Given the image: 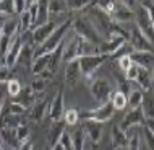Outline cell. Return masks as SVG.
Segmentation results:
<instances>
[{"mask_svg": "<svg viewBox=\"0 0 154 150\" xmlns=\"http://www.w3.org/2000/svg\"><path fill=\"white\" fill-rule=\"evenodd\" d=\"M91 54H96V46L88 43L85 38L75 34L72 39L63 46V56H62V60L68 64V62H72V60H78L80 57L91 56Z\"/></svg>", "mask_w": 154, "mask_h": 150, "instance_id": "6da1fadb", "label": "cell"}, {"mask_svg": "<svg viewBox=\"0 0 154 150\" xmlns=\"http://www.w3.org/2000/svg\"><path fill=\"white\" fill-rule=\"evenodd\" d=\"M70 28H72V18H68V20H65L63 23H60L59 26L54 30L52 34L49 36L42 44L36 46V49H34V59H36V57L45 56V54H51V52L55 51V49L59 47L62 43H63V38H65L66 33H68Z\"/></svg>", "mask_w": 154, "mask_h": 150, "instance_id": "7a4b0ae2", "label": "cell"}, {"mask_svg": "<svg viewBox=\"0 0 154 150\" xmlns=\"http://www.w3.org/2000/svg\"><path fill=\"white\" fill-rule=\"evenodd\" d=\"M85 16L91 21V24L96 28V31L102 36V39H107L112 33V26H114V21L106 11H102L99 7H96L94 3L89 5L88 8H85Z\"/></svg>", "mask_w": 154, "mask_h": 150, "instance_id": "3957f363", "label": "cell"}, {"mask_svg": "<svg viewBox=\"0 0 154 150\" xmlns=\"http://www.w3.org/2000/svg\"><path fill=\"white\" fill-rule=\"evenodd\" d=\"M72 28H73L75 34L85 38L88 43H91L93 46H96V47L102 43V36L96 31V28L91 24V21L86 18L85 15L76 16V18H72Z\"/></svg>", "mask_w": 154, "mask_h": 150, "instance_id": "277c9868", "label": "cell"}, {"mask_svg": "<svg viewBox=\"0 0 154 150\" xmlns=\"http://www.w3.org/2000/svg\"><path fill=\"white\" fill-rule=\"evenodd\" d=\"M89 91L93 95V98L97 101V105H104V103L110 101L114 88H112V83L107 78L97 77L89 83Z\"/></svg>", "mask_w": 154, "mask_h": 150, "instance_id": "5b68a950", "label": "cell"}, {"mask_svg": "<svg viewBox=\"0 0 154 150\" xmlns=\"http://www.w3.org/2000/svg\"><path fill=\"white\" fill-rule=\"evenodd\" d=\"M115 114V109L114 106H112L110 101L104 103V105H99L97 108H94V109H85L80 112V119L83 121H96V122H107V121H110L114 118Z\"/></svg>", "mask_w": 154, "mask_h": 150, "instance_id": "8992f818", "label": "cell"}, {"mask_svg": "<svg viewBox=\"0 0 154 150\" xmlns=\"http://www.w3.org/2000/svg\"><path fill=\"white\" fill-rule=\"evenodd\" d=\"M109 57L102 56V54H91V56H83L78 59L80 62V70H81V77H85L86 80H89L91 77L96 73L101 65L106 62Z\"/></svg>", "mask_w": 154, "mask_h": 150, "instance_id": "52a82bcc", "label": "cell"}, {"mask_svg": "<svg viewBox=\"0 0 154 150\" xmlns=\"http://www.w3.org/2000/svg\"><path fill=\"white\" fill-rule=\"evenodd\" d=\"M133 20H135L136 28H138L151 43H154V26H152V21H151V18H149L146 8L143 5H138L135 8V18Z\"/></svg>", "mask_w": 154, "mask_h": 150, "instance_id": "ba28073f", "label": "cell"}, {"mask_svg": "<svg viewBox=\"0 0 154 150\" xmlns=\"http://www.w3.org/2000/svg\"><path fill=\"white\" fill-rule=\"evenodd\" d=\"M128 44L131 46L133 51H140V52H154V46H152V43L138 30V28H136V24H133L131 30H130Z\"/></svg>", "mask_w": 154, "mask_h": 150, "instance_id": "9c48e42d", "label": "cell"}, {"mask_svg": "<svg viewBox=\"0 0 154 150\" xmlns=\"http://www.w3.org/2000/svg\"><path fill=\"white\" fill-rule=\"evenodd\" d=\"M125 43H127L125 38L110 36V38H107V39H102V43L96 47V54H102V56H106V57H110V56H114Z\"/></svg>", "mask_w": 154, "mask_h": 150, "instance_id": "30bf717a", "label": "cell"}, {"mask_svg": "<svg viewBox=\"0 0 154 150\" xmlns=\"http://www.w3.org/2000/svg\"><path fill=\"white\" fill-rule=\"evenodd\" d=\"M144 122H146V118H144L143 109H141V108H136V109H130L125 114V118L122 119V122H120L119 127L127 132L128 129H131V127H143Z\"/></svg>", "mask_w": 154, "mask_h": 150, "instance_id": "8fae6325", "label": "cell"}, {"mask_svg": "<svg viewBox=\"0 0 154 150\" xmlns=\"http://www.w3.org/2000/svg\"><path fill=\"white\" fill-rule=\"evenodd\" d=\"M49 118L52 122L55 121H62L63 119V88H59L55 93V96H52L51 103H49Z\"/></svg>", "mask_w": 154, "mask_h": 150, "instance_id": "7c38bea8", "label": "cell"}, {"mask_svg": "<svg viewBox=\"0 0 154 150\" xmlns=\"http://www.w3.org/2000/svg\"><path fill=\"white\" fill-rule=\"evenodd\" d=\"M60 23H57L55 20H49L47 23L41 24V26H36L34 30H32V39H34V44H42L45 39H47L49 36L54 33L57 26H59Z\"/></svg>", "mask_w": 154, "mask_h": 150, "instance_id": "4fadbf2b", "label": "cell"}, {"mask_svg": "<svg viewBox=\"0 0 154 150\" xmlns=\"http://www.w3.org/2000/svg\"><path fill=\"white\" fill-rule=\"evenodd\" d=\"M83 131L86 137L91 140V144H99L102 139V124L96 122V121H83Z\"/></svg>", "mask_w": 154, "mask_h": 150, "instance_id": "5bb4252c", "label": "cell"}, {"mask_svg": "<svg viewBox=\"0 0 154 150\" xmlns=\"http://www.w3.org/2000/svg\"><path fill=\"white\" fill-rule=\"evenodd\" d=\"M81 78V70H80V62L78 60H72L66 64V69H65V78L63 82L66 83V86L73 88V86L78 85Z\"/></svg>", "mask_w": 154, "mask_h": 150, "instance_id": "9a60e30c", "label": "cell"}, {"mask_svg": "<svg viewBox=\"0 0 154 150\" xmlns=\"http://www.w3.org/2000/svg\"><path fill=\"white\" fill-rule=\"evenodd\" d=\"M21 47H23V44H21V41H20V36H15L13 39H11V44H10V47H8L5 57H3V64L8 65V67L16 65V60H18V56H20V52H21Z\"/></svg>", "mask_w": 154, "mask_h": 150, "instance_id": "2e32d148", "label": "cell"}, {"mask_svg": "<svg viewBox=\"0 0 154 150\" xmlns=\"http://www.w3.org/2000/svg\"><path fill=\"white\" fill-rule=\"evenodd\" d=\"M49 103H51V99L36 101L34 105L29 108V111H28V119L32 121V122H41L42 118L45 116V112L49 111Z\"/></svg>", "mask_w": 154, "mask_h": 150, "instance_id": "e0dca14e", "label": "cell"}, {"mask_svg": "<svg viewBox=\"0 0 154 150\" xmlns=\"http://www.w3.org/2000/svg\"><path fill=\"white\" fill-rule=\"evenodd\" d=\"M130 59L138 67H144L148 70H154V52H140L133 51L130 54Z\"/></svg>", "mask_w": 154, "mask_h": 150, "instance_id": "ac0fdd59", "label": "cell"}, {"mask_svg": "<svg viewBox=\"0 0 154 150\" xmlns=\"http://www.w3.org/2000/svg\"><path fill=\"white\" fill-rule=\"evenodd\" d=\"M110 18H112V21L117 23V24L125 23V21H131V20L135 18V11L119 2V5L115 7V10L110 13Z\"/></svg>", "mask_w": 154, "mask_h": 150, "instance_id": "d6986e66", "label": "cell"}, {"mask_svg": "<svg viewBox=\"0 0 154 150\" xmlns=\"http://www.w3.org/2000/svg\"><path fill=\"white\" fill-rule=\"evenodd\" d=\"M65 132V122L63 121H55L52 122L51 129H49V135H47V144H49V148L54 147L57 142H59L60 135Z\"/></svg>", "mask_w": 154, "mask_h": 150, "instance_id": "ffe728a7", "label": "cell"}, {"mask_svg": "<svg viewBox=\"0 0 154 150\" xmlns=\"http://www.w3.org/2000/svg\"><path fill=\"white\" fill-rule=\"evenodd\" d=\"M110 142L114 148H125L128 144V135L127 132L122 131L119 126L112 127V134H110Z\"/></svg>", "mask_w": 154, "mask_h": 150, "instance_id": "44dd1931", "label": "cell"}, {"mask_svg": "<svg viewBox=\"0 0 154 150\" xmlns=\"http://www.w3.org/2000/svg\"><path fill=\"white\" fill-rule=\"evenodd\" d=\"M136 83L143 88V91H149L152 88V70H148L144 67H138Z\"/></svg>", "mask_w": 154, "mask_h": 150, "instance_id": "7402d4cb", "label": "cell"}, {"mask_svg": "<svg viewBox=\"0 0 154 150\" xmlns=\"http://www.w3.org/2000/svg\"><path fill=\"white\" fill-rule=\"evenodd\" d=\"M63 46H65V44L62 43L59 47L55 49V51L49 54V65H47V70H49L52 75H55L57 69L60 67V62H63V60H62V56H63Z\"/></svg>", "mask_w": 154, "mask_h": 150, "instance_id": "603a6c76", "label": "cell"}, {"mask_svg": "<svg viewBox=\"0 0 154 150\" xmlns=\"http://www.w3.org/2000/svg\"><path fill=\"white\" fill-rule=\"evenodd\" d=\"M49 20H51V15H49V0H37V18H36L34 28L47 23Z\"/></svg>", "mask_w": 154, "mask_h": 150, "instance_id": "cb8c5ba5", "label": "cell"}, {"mask_svg": "<svg viewBox=\"0 0 154 150\" xmlns=\"http://www.w3.org/2000/svg\"><path fill=\"white\" fill-rule=\"evenodd\" d=\"M15 101H18L20 105H23L26 109H29V108L34 105L37 99H36V95L32 93V90L31 88H26V90H21V93L15 98Z\"/></svg>", "mask_w": 154, "mask_h": 150, "instance_id": "d4e9b609", "label": "cell"}, {"mask_svg": "<svg viewBox=\"0 0 154 150\" xmlns=\"http://www.w3.org/2000/svg\"><path fill=\"white\" fill-rule=\"evenodd\" d=\"M34 49H36V46H23L16 64H21V65L32 64V60H34Z\"/></svg>", "mask_w": 154, "mask_h": 150, "instance_id": "484cf974", "label": "cell"}, {"mask_svg": "<svg viewBox=\"0 0 154 150\" xmlns=\"http://www.w3.org/2000/svg\"><path fill=\"white\" fill-rule=\"evenodd\" d=\"M110 103H112V106H114L115 111H122V109H125V108L128 106V96L125 93H122L120 90H117V91L112 93Z\"/></svg>", "mask_w": 154, "mask_h": 150, "instance_id": "4316f807", "label": "cell"}, {"mask_svg": "<svg viewBox=\"0 0 154 150\" xmlns=\"http://www.w3.org/2000/svg\"><path fill=\"white\" fill-rule=\"evenodd\" d=\"M0 137H2V140H5L11 148H18L20 147V142H18V139H16V135H15V129L0 127Z\"/></svg>", "mask_w": 154, "mask_h": 150, "instance_id": "83f0119b", "label": "cell"}, {"mask_svg": "<svg viewBox=\"0 0 154 150\" xmlns=\"http://www.w3.org/2000/svg\"><path fill=\"white\" fill-rule=\"evenodd\" d=\"M47 65H49V54L45 56H41V57H36L31 64V72L36 75H41L44 70H47Z\"/></svg>", "mask_w": 154, "mask_h": 150, "instance_id": "f1b7e54d", "label": "cell"}, {"mask_svg": "<svg viewBox=\"0 0 154 150\" xmlns=\"http://www.w3.org/2000/svg\"><path fill=\"white\" fill-rule=\"evenodd\" d=\"M85 144H86V134L83 131V127H76V131L72 134V145L73 150H85Z\"/></svg>", "mask_w": 154, "mask_h": 150, "instance_id": "f546056e", "label": "cell"}, {"mask_svg": "<svg viewBox=\"0 0 154 150\" xmlns=\"http://www.w3.org/2000/svg\"><path fill=\"white\" fill-rule=\"evenodd\" d=\"M66 10L68 8H66L65 0H49V15H51V18L63 15Z\"/></svg>", "mask_w": 154, "mask_h": 150, "instance_id": "4dcf8cb0", "label": "cell"}, {"mask_svg": "<svg viewBox=\"0 0 154 150\" xmlns=\"http://www.w3.org/2000/svg\"><path fill=\"white\" fill-rule=\"evenodd\" d=\"M18 33H20V23L11 18H7L2 28V34L8 36V38H15V36H18Z\"/></svg>", "mask_w": 154, "mask_h": 150, "instance_id": "1f68e13d", "label": "cell"}, {"mask_svg": "<svg viewBox=\"0 0 154 150\" xmlns=\"http://www.w3.org/2000/svg\"><path fill=\"white\" fill-rule=\"evenodd\" d=\"M144 99V91L143 90H131L128 93V106L130 109H136V108H141Z\"/></svg>", "mask_w": 154, "mask_h": 150, "instance_id": "d6a6232c", "label": "cell"}, {"mask_svg": "<svg viewBox=\"0 0 154 150\" xmlns=\"http://www.w3.org/2000/svg\"><path fill=\"white\" fill-rule=\"evenodd\" d=\"M66 8L72 11H83L85 8H88L89 5H93L94 0H65Z\"/></svg>", "mask_w": 154, "mask_h": 150, "instance_id": "836d02e7", "label": "cell"}, {"mask_svg": "<svg viewBox=\"0 0 154 150\" xmlns=\"http://www.w3.org/2000/svg\"><path fill=\"white\" fill-rule=\"evenodd\" d=\"M5 90H7V95H10V96H13L16 98L20 93H21V90H23V86H21V83H20L18 78H11V80H8L5 83Z\"/></svg>", "mask_w": 154, "mask_h": 150, "instance_id": "e575fe53", "label": "cell"}, {"mask_svg": "<svg viewBox=\"0 0 154 150\" xmlns=\"http://www.w3.org/2000/svg\"><path fill=\"white\" fill-rule=\"evenodd\" d=\"M94 5L99 7L102 11H106L110 16V13L115 10V7L119 5V0H94Z\"/></svg>", "mask_w": 154, "mask_h": 150, "instance_id": "d590c367", "label": "cell"}, {"mask_svg": "<svg viewBox=\"0 0 154 150\" xmlns=\"http://www.w3.org/2000/svg\"><path fill=\"white\" fill-rule=\"evenodd\" d=\"M78 119H80V112L72 108V109H66L63 112V119H62V121H63L66 126H76Z\"/></svg>", "mask_w": 154, "mask_h": 150, "instance_id": "8d00e7d4", "label": "cell"}, {"mask_svg": "<svg viewBox=\"0 0 154 150\" xmlns=\"http://www.w3.org/2000/svg\"><path fill=\"white\" fill-rule=\"evenodd\" d=\"M20 31H28V30H32V20H31V15L28 10H24L21 15H20Z\"/></svg>", "mask_w": 154, "mask_h": 150, "instance_id": "74e56055", "label": "cell"}, {"mask_svg": "<svg viewBox=\"0 0 154 150\" xmlns=\"http://www.w3.org/2000/svg\"><path fill=\"white\" fill-rule=\"evenodd\" d=\"M141 109H143L144 118L146 119H154V99L144 96L143 105H141Z\"/></svg>", "mask_w": 154, "mask_h": 150, "instance_id": "f35d334b", "label": "cell"}, {"mask_svg": "<svg viewBox=\"0 0 154 150\" xmlns=\"http://www.w3.org/2000/svg\"><path fill=\"white\" fill-rule=\"evenodd\" d=\"M45 86H47V80H44L42 77H39V75H37L34 80L31 82L29 88L32 90V93H34V95H39V93H42V91L45 90Z\"/></svg>", "mask_w": 154, "mask_h": 150, "instance_id": "ab89813d", "label": "cell"}, {"mask_svg": "<svg viewBox=\"0 0 154 150\" xmlns=\"http://www.w3.org/2000/svg\"><path fill=\"white\" fill-rule=\"evenodd\" d=\"M15 135L16 139H18V142L21 144L24 140L29 139V127L26 126V124H20L18 127H15Z\"/></svg>", "mask_w": 154, "mask_h": 150, "instance_id": "60d3db41", "label": "cell"}, {"mask_svg": "<svg viewBox=\"0 0 154 150\" xmlns=\"http://www.w3.org/2000/svg\"><path fill=\"white\" fill-rule=\"evenodd\" d=\"M0 13L3 16H10L15 13L13 0H0Z\"/></svg>", "mask_w": 154, "mask_h": 150, "instance_id": "b9f144b4", "label": "cell"}, {"mask_svg": "<svg viewBox=\"0 0 154 150\" xmlns=\"http://www.w3.org/2000/svg\"><path fill=\"white\" fill-rule=\"evenodd\" d=\"M13 78V72H11V67L2 64L0 65V83H7L8 80Z\"/></svg>", "mask_w": 154, "mask_h": 150, "instance_id": "7bdbcfd3", "label": "cell"}, {"mask_svg": "<svg viewBox=\"0 0 154 150\" xmlns=\"http://www.w3.org/2000/svg\"><path fill=\"white\" fill-rule=\"evenodd\" d=\"M141 131H143V135H144V140H143V142L146 144L148 150H154V134L149 131V129L144 127V126H143V129H141Z\"/></svg>", "mask_w": 154, "mask_h": 150, "instance_id": "ee69618b", "label": "cell"}, {"mask_svg": "<svg viewBox=\"0 0 154 150\" xmlns=\"http://www.w3.org/2000/svg\"><path fill=\"white\" fill-rule=\"evenodd\" d=\"M11 39L13 38H8V36H0V56L2 57H5V54L8 51V47H10V44H11Z\"/></svg>", "mask_w": 154, "mask_h": 150, "instance_id": "f6af8a7d", "label": "cell"}, {"mask_svg": "<svg viewBox=\"0 0 154 150\" xmlns=\"http://www.w3.org/2000/svg\"><path fill=\"white\" fill-rule=\"evenodd\" d=\"M8 108H10V112L11 114H18V116H23L24 112H26V108H24L23 105H20L18 101H11L10 105H8Z\"/></svg>", "mask_w": 154, "mask_h": 150, "instance_id": "bcb514c9", "label": "cell"}, {"mask_svg": "<svg viewBox=\"0 0 154 150\" xmlns=\"http://www.w3.org/2000/svg\"><path fill=\"white\" fill-rule=\"evenodd\" d=\"M59 142L65 147V150H73V145H72V134H70V132L65 131L63 134L60 135Z\"/></svg>", "mask_w": 154, "mask_h": 150, "instance_id": "7dc6e473", "label": "cell"}, {"mask_svg": "<svg viewBox=\"0 0 154 150\" xmlns=\"http://www.w3.org/2000/svg\"><path fill=\"white\" fill-rule=\"evenodd\" d=\"M133 64L131 59H130V56H125V57H120V59H117V65H119V69L122 70V72L125 73L128 69H130V65Z\"/></svg>", "mask_w": 154, "mask_h": 150, "instance_id": "c3c4849f", "label": "cell"}, {"mask_svg": "<svg viewBox=\"0 0 154 150\" xmlns=\"http://www.w3.org/2000/svg\"><path fill=\"white\" fill-rule=\"evenodd\" d=\"M136 77H138V65L131 64L130 69L125 72V78H127L128 82H136Z\"/></svg>", "mask_w": 154, "mask_h": 150, "instance_id": "681fc988", "label": "cell"}, {"mask_svg": "<svg viewBox=\"0 0 154 150\" xmlns=\"http://www.w3.org/2000/svg\"><path fill=\"white\" fill-rule=\"evenodd\" d=\"M141 5L146 8L149 18H151V21H152V26H154V0H141Z\"/></svg>", "mask_w": 154, "mask_h": 150, "instance_id": "f907efd6", "label": "cell"}, {"mask_svg": "<svg viewBox=\"0 0 154 150\" xmlns=\"http://www.w3.org/2000/svg\"><path fill=\"white\" fill-rule=\"evenodd\" d=\"M13 7H15V13L21 15L26 8V0H13Z\"/></svg>", "mask_w": 154, "mask_h": 150, "instance_id": "816d5d0a", "label": "cell"}, {"mask_svg": "<svg viewBox=\"0 0 154 150\" xmlns=\"http://www.w3.org/2000/svg\"><path fill=\"white\" fill-rule=\"evenodd\" d=\"M18 150H34V142H32L31 139L24 140V142H21V144H20Z\"/></svg>", "mask_w": 154, "mask_h": 150, "instance_id": "f5cc1de1", "label": "cell"}, {"mask_svg": "<svg viewBox=\"0 0 154 150\" xmlns=\"http://www.w3.org/2000/svg\"><path fill=\"white\" fill-rule=\"evenodd\" d=\"M120 3H123L125 7H128L133 11H135L136 7H138V0H120Z\"/></svg>", "mask_w": 154, "mask_h": 150, "instance_id": "db71d44e", "label": "cell"}, {"mask_svg": "<svg viewBox=\"0 0 154 150\" xmlns=\"http://www.w3.org/2000/svg\"><path fill=\"white\" fill-rule=\"evenodd\" d=\"M144 127L149 129V131L154 134V119H146V122H144Z\"/></svg>", "mask_w": 154, "mask_h": 150, "instance_id": "11a10c76", "label": "cell"}, {"mask_svg": "<svg viewBox=\"0 0 154 150\" xmlns=\"http://www.w3.org/2000/svg\"><path fill=\"white\" fill-rule=\"evenodd\" d=\"M5 93H7V90H3L2 85H0V111L3 109V98H5Z\"/></svg>", "mask_w": 154, "mask_h": 150, "instance_id": "9f6ffc18", "label": "cell"}, {"mask_svg": "<svg viewBox=\"0 0 154 150\" xmlns=\"http://www.w3.org/2000/svg\"><path fill=\"white\" fill-rule=\"evenodd\" d=\"M49 150H65V147H63V145H62L60 142H57L55 145H54V147H51Z\"/></svg>", "mask_w": 154, "mask_h": 150, "instance_id": "6f0895ef", "label": "cell"}, {"mask_svg": "<svg viewBox=\"0 0 154 150\" xmlns=\"http://www.w3.org/2000/svg\"><path fill=\"white\" fill-rule=\"evenodd\" d=\"M5 16H3L2 13H0V36H2V28H3V23H5Z\"/></svg>", "mask_w": 154, "mask_h": 150, "instance_id": "680465c9", "label": "cell"}, {"mask_svg": "<svg viewBox=\"0 0 154 150\" xmlns=\"http://www.w3.org/2000/svg\"><path fill=\"white\" fill-rule=\"evenodd\" d=\"M0 150H3V147H2V137H0Z\"/></svg>", "mask_w": 154, "mask_h": 150, "instance_id": "91938a15", "label": "cell"}, {"mask_svg": "<svg viewBox=\"0 0 154 150\" xmlns=\"http://www.w3.org/2000/svg\"><path fill=\"white\" fill-rule=\"evenodd\" d=\"M152 88H154V70H152Z\"/></svg>", "mask_w": 154, "mask_h": 150, "instance_id": "94428289", "label": "cell"}, {"mask_svg": "<svg viewBox=\"0 0 154 150\" xmlns=\"http://www.w3.org/2000/svg\"><path fill=\"white\" fill-rule=\"evenodd\" d=\"M114 150H125V148H114Z\"/></svg>", "mask_w": 154, "mask_h": 150, "instance_id": "6125c7cd", "label": "cell"}]
</instances>
